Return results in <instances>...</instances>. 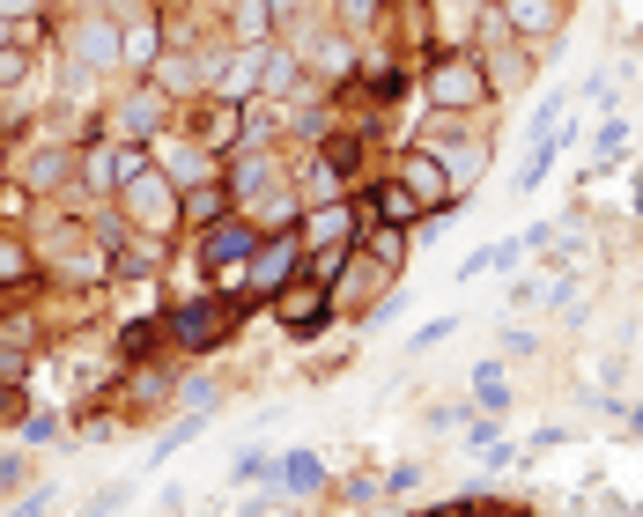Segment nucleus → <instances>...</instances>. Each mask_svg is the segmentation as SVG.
I'll return each mask as SVG.
<instances>
[{"label":"nucleus","mask_w":643,"mask_h":517,"mask_svg":"<svg viewBox=\"0 0 643 517\" xmlns=\"http://www.w3.org/2000/svg\"><path fill=\"white\" fill-rule=\"evenodd\" d=\"M222 318H230L222 303H185V311H178V340H185V348H215Z\"/></svg>","instance_id":"f257e3e1"},{"label":"nucleus","mask_w":643,"mask_h":517,"mask_svg":"<svg viewBox=\"0 0 643 517\" xmlns=\"http://www.w3.org/2000/svg\"><path fill=\"white\" fill-rule=\"evenodd\" d=\"M429 89H437V104H451V111H459V104H481V67L451 60V67H437V82H429Z\"/></svg>","instance_id":"f03ea898"},{"label":"nucleus","mask_w":643,"mask_h":517,"mask_svg":"<svg viewBox=\"0 0 643 517\" xmlns=\"http://www.w3.org/2000/svg\"><path fill=\"white\" fill-rule=\"evenodd\" d=\"M244 244H252V237H244V222H222L215 237H207V266H230V259H244Z\"/></svg>","instance_id":"7ed1b4c3"},{"label":"nucleus","mask_w":643,"mask_h":517,"mask_svg":"<svg viewBox=\"0 0 643 517\" xmlns=\"http://www.w3.org/2000/svg\"><path fill=\"white\" fill-rule=\"evenodd\" d=\"M555 156H562V141H540L533 156H525V170H518V193H533V185L547 178V170H555Z\"/></svg>","instance_id":"20e7f679"},{"label":"nucleus","mask_w":643,"mask_h":517,"mask_svg":"<svg viewBox=\"0 0 643 517\" xmlns=\"http://www.w3.org/2000/svg\"><path fill=\"white\" fill-rule=\"evenodd\" d=\"M289 259H296V244H289V237H281V244H274V252H267V259H259V274H252V281H259V289H274V281H281V274H289Z\"/></svg>","instance_id":"39448f33"},{"label":"nucleus","mask_w":643,"mask_h":517,"mask_svg":"<svg viewBox=\"0 0 643 517\" xmlns=\"http://www.w3.org/2000/svg\"><path fill=\"white\" fill-rule=\"evenodd\" d=\"M510 15L533 23V30H547V23H555V0H510Z\"/></svg>","instance_id":"423d86ee"},{"label":"nucleus","mask_w":643,"mask_h":517,"mask_svg":"<svg viewBox=\"0 0 643 517\" xmlns=\"http://www.w3.org/2000/svg\"><path fill=\"white\" fill-rule=\"evenodd\" d=\"M407 185H414V193H429V200H437V193H444V178H437V163H422V156H414V163H407Z\"/></svg>","instance_id":"0eeeda50"},{"label":"nucleus","mask_w":643,"mask_h":517,"mask_svg":"<svg viewBox=\"0 0 643 517\" xmlns=\"http://www.w3.org/2000/svg\"><path fill=\"white\" fill-rule=\"evenodd\" d=\"M377 215H385V222H414V200L392 185V193H377Z\"/></svg>","instance_id":"6e6552de"},{"label":"nucleus","mask_w":643,"mask_h":517,"mask_svg":"<svg viewBox=\"0 0 643 517\" xmlns=\"http://www.w3.org/2000/svg\"><path fill=\"white\" fill-rule=\"evenodd\" d=\"M281 473H289V488H318V458H304V451H296Z\"/></svg>","instance_id":"1a4fd4ad"},{"label":"nucleus","mask_w":643,"mask_h":517,"mask_svg":"<svg viewBox=\"0 0 643 517\" xmlns=\"http://www.w3.org/2000/svg\"><path fill=\"white\" fill-rule=\"evenodd\" d=\"M119 503H126V481H119V488H97V495H89V510H82V517H111Z\"/></svg>","instance_id":"9d476101"},{"label":"nucleus","mask_w":643,"mask_h":517,"mask_svg":"<svg viewBox=\"0 0 643 517\" xmlns=\"http://www.w3.org/2000/svg\"><path fill=\"white\" fill-rule=\"evenodd\" d=\"M0 281H23V252H0Z\"/></svg>","instance_id":"9b49d317"}]
</instances>
